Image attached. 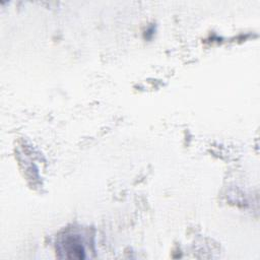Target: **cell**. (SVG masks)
<instances>
[{
  "instance_id": "1",
  "label": "cell",
  "mask_w": 260,
  "mask_h": 260,
  "mask_svg": "<svg viewBox=\"0 0 260 260\" xmlns=\"http://www.w3.org/2000/svg\"><path fill=\"white\" fill-rule=\"evenodd\" d=\"M61 252L65 254L66 258L82 259L85 257V249L83 243L78 235H66L61 242Z\"/></svg>"
}]
</instances>
